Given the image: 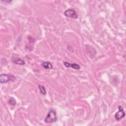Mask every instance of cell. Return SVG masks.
Here are the masks:
<instances>
[{"mask_svg":"<svg viewBox=\"0 0 126 126\" xmlns=\"http://www.w3.org/2000/svg\"><path fill=\"white\" fill-rule=\"evenodd\" d=\"M57 120V117L56 112L52 110L50 111L48 113L45 119V122L48 124L56 122Z\"/></svg>","mask_w":126,"mask_h":126,"instance_id":"cell-1","label":"cell"},{"mask_svg":"<svg viewBox=\"0 0 126 126\" xmlns=\"http://www.w3.org/2000/svg\"><path fill=\"white\" fill-rule=\"evenodd\" d=\"M64 15L66 17L76 19L78 18V15L77 12L74 9H68L64 12Z\"/></svg>","mask_w":126,"mask_h":126,"instance_id":"cell-2","label":"cell"},{"mask_svg":"<svg viewBox=\"0 0 126 126\" xmlns=\"http://www.w3.org/2000/svg\"><path fill=\"white\" fill-rule=\"evenodd\" d=\"M125 116V113L123 107L121 106H119V111L115 114V118L116 121H120Z\"/></svg>","mask_w":126,"mask_h":126,"instance_id":"cell-3","label":"cell"},{"mask_svg":"<svg viewBox=\"0 0 126 126\" xmlns=\"http://www.w3.org/2000/svg\"><path fill=\"white\" fill-rule=\"evenodd\" d=\"M12 76L7 74H2L0 76V82L1 84L7 83L11 80V77Z\"/></svg>","mask_w":126,"mask_h":126,"instance_id":"cell-4","label":"cell"},{"mask_svg":"<svg viewBox=\"0 0 126 126\" xmlns=\"http://www.w3.org/2000/svg\"><path fill=\"white\" fill-rule=\"evenodd\" d=\"M64 64L67 67H72L75 69H79L80 68V67L76 64H71L67 62H65Z\"/></svg>","mask_w":126,"mask_h":126,"instance_id":"cell-5","label":"cell"},{"mask_svg":"<svg viewBox=\"0 0 126 126\" xmlns=\"http://www.w3.org/2000/svg\"><path fill=\"white\" fill-rule=\"evenodd\" d=\"M12 61L13 63H15L17 65H19L23 66L25 64V62L24 61V60H23L22 59H21V58H17L13 59V60H12Z\"/></svg>","mask_w":126,"mask_h":126,"instance_id":"cell-6","label":"cell"},{"mask_svg":"<svg viewBox=\"0 0 126 126\" xmlns=\"http://www.w3.org/2000/svg\"><path fill=\"white\" fill-rule=\"evenodd\" d=\"M42 67L45 69H52L53 65L51 64L50 62H44L41 64Z\"/></svg>","mask_w":126,"mask_h":126,"instance_id":"cell-7","label":"cell"},{"mask_svg":"<svg viewBox=\"0 0 126 126\" xmlns=\"http://www.w3.org/2000/svg\"><path fill=\"white\" fill-rule=\"evenodd\" d=\"M38 89L40 92V93L44 95H45L46 94V89L45 88V87L41 85H39L38 86Z\"/></svg>","mask_w":126,"mask_h":126,"instance_id":"cell-8","label":"cell"},{"mask_svg":"<svg viewBox=\"0 0 126 126\" xmlns=\"http://www.w3.org/2000/svg\"><path fill=\"white\" fill-rule=\"evenodd\" d=\"M8 104L10 105L14 106H15V104H16V102L13 97H11V98H10V99L8 101Z\"/></svg>","mask_w":126,"mask_h":126,"instance_id":"cell-9","label":"cell"},{"mask_svg":"<svg viewBox=\"0 0 126 126\" xmlns=\"http://www.w3.org/2000/svg\"><path fill=\"white\" fill-rule=\"evenodd\" d=\"M1 2H4V3H9L11 2L12 1H8V0H4V1H3V0H1Z\"/></svg>","mask_w":126,"mask_h":126,"instance_id":"cell-10","label":"cell"}]
</instances>
